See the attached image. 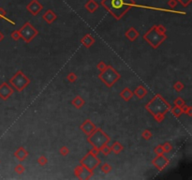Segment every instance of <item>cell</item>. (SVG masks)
<instances>
[{
	"mask_svg": "<svg viewBox=\"0 0 192 180\" xmlns=\"http://www.w3.org/2000/svg\"><path fill=\"white\" fill-rule=\"evenodd\" d=\"M100 5L115 20H121L133 7L137 6L134 0H101Z\"/></svg>",
	"mask_w": 192,
	"mask_h": 180,
	"instance_id": "1",
	"label": "cell"
},
{
	"mask_svg": "<svg viewBox=\"0 0 192 180\" xmlns=\"http://www.w3.org/2000/svg\"><path fill=\"white\" fill-rule=\"evenodd\" d=\"M171 109V105L160 94L155 95V97L145 104V110L158 123L165 119L167 113H169Z\"/></svg>",
	"mask_w": 192,
	"mask_h": 180,
	"instance_id": "2",
	"label": "cell"
},
{
	"mask_svg": "<svg viewBox=\"0 0 192 180\" xmlns=\"http://www.w3.org/2000/svg\"><path fill=\"white\" fill-rule=\"evenodd\" d=\"M166 31H167L166 27L164 25H153L150 29L143 35V40L147 43H149L153 49H158V47L167 40Z\"/></svg>",
	"mask_w": 192,
	"mask_h": 180,
	"instance_id": "3",
	"label": "cell"
},
{
	"mask_svg": "<svg viewBox=\"0 0 192 180\" xmlns=\"http://www.w3.org/2000/svg\"><path fill=\"white\" fill-rule=\"evenodd\" d=\"M110 137L101 128H97L92 133L87 135V142L93 146V148H96L99 150L110 143Z\"/></svg>",
	"mask_w": 192,
	"mask_h": 180,
	"instance_id": "4",
	"label": "cell"
},
{
	"mask_svg": "<svg viewBox=\"0 0 192 180\" xmlns=\"http://www.w3.org/2000/svg\"><path fill=\"white\" fill-rule=\"evenodd\" d=\"M121 78V74L115 70V69L111 65H107L106 69L100 71L99 74V79L105 83L107 87H112L113 84Z\"/></svg>",
	"mask_w": 192,
	"mask_h": 180,
	"instance_id": "5",
	"label": "cell"
},
{
	"mask_svg": "<svg viewBox=\"0 0 192 180\" xmlns=\"http://www.w3.org/2000/svg\"><path fill=\"white\" fill-rule=\"evenodd\" d=\"M31 83L30 79L22 71L18 70L13 76L9 79V86L18 92H22Z\"/></svg>",
	"mask_w": 192,
	"mask_h": 180,
	"instance_id": "6",
	"label": "cell"
},
{
	"mask_svg": "<svg viewBox=\"0 0 192 180\" xmlns=\"http://www.w3.org/2000/svg\"><path fill=\"white\" fill-rule=\"evenodd\" d=\"M19 32H20V35H21V39H23L25 43L31 42L38 35L37 29H36L31 25L30 22L24 23V25L19 29Z\"/></svg>",
	"mask_w": 192,
	"mask_h": 180,
	"instance_id": "7",
	"label": "cell"
},
{
	"mask_svg": "<svg viewBox=\"0 0 192 180\" xmlns=\"http://www.w3.org/2000/svg\"><path fill=\"white\" fill-rule=\"evenodd\" d=\"M101 163L100 159L98 158V155L94 154L92 151H88L87 154H85L83 158L80 160V164L83 167L87 168L90 171H94V170L99 166Z\"/></svg>",
	"mask_w": 192,
	"mask_h": 180,
	"instance_id": "8",
	"label": "cell"
},
{
	"mask_svg": "<svg viewBox=\"0 0 192 180\" xmlns=\"http://www.w3.org/2000/svg\"><path fill=\"white\" fill-rule=\"evenodd\" d=\"M74 175L77 178L79 179H83V180H87L90 179L93 175H94V171H90L87 168L83 167V165H79L76 166L74 168Z\"/></svg>",
	"mask_w": 192,
	"mask_h": 180,
	"instance_id": "9",
	"label": "cell"
},
{
	"mask_svg": "<svg viewBox=\"0 0 192 180\" xmlns=\"http://www.w3.org/2000/svg\"><path fill=\"white\" fill-rule=\"evenodd\" d=\"M170 163V160L167 157H165L163 154L157 155L152 160L153 166H155L158 171H163Z\"/></svg>",
	"mask_w": 192,
	"mask_h": 180,
	"instance_id": "10",
	"label": "cell"
},
{
	"mask_svg": "<svg viewBox=\"0 0 192 180\" xmlns=\"http://www.w3.org/2000/svg\"><path fill=\"white\" fill-rule=\"evenodd\" d=\"M14 89L9 86V83L4 82L0 84V99L7 100L9 97L12 96Z\"/></svg>",
	"mask_w": 192,
	"mask_h": 180,
	"instance_id": "11",
	"label": "cell"
},
{
	"mask_svg": "<svg viewBox=\"0 0 192 180\" xmlns=\"http://www.w3.org/2000/svg\"><path fill=\"white\" fill-rule=\"evenodd\" d=\"M42 8H43V6L38 2L37 0H32V1H30V3L27 4L26 6V9L34 16H37L42 11Z\"/></svg>",
	"mask_w": 192,
	"mask_h": 180,
	"instance_id": "12",
	"label": "cell"
},
{
	"mask_svg": "<svg viewBox=\"0 0 192 180\" xmlns=\"http://www.w3.org/2000/svg\"><path fill=\"white\" fill-rule=\"evenodd\" d=\"M80 129L85 135H89L96 129H97V127H96V125L90 119H86L82 123V125L80 126Z\"/></svg>",
	"mask_w": 192,
	"mask_h": 180,
	"instance_id": "13",
	"label": "cell"
},
{
	"mask_svg": "<svg viewBox=\"0 0 192 180\" xmlns=\"http://www.w3.org/2000/svg\"><path fill=\"white\" fill-rule=\"evenodd\" d=\"M13 156L19 160V162H24L25 159L28 157V151L24 146H20L14 152Z\"/></svg>",
	"mask_w": 192,
	"mask_h": 180,
	"instance_id": "14",
	"label": "cell"
},
{
	"mask_svg": "<svg viewBox=\"0 0 192 180\" xmlns=\"http://www.w3.org/2000/svg\"><path fill=\"white\" fill-rule=\"evenodd\" d=\"M125 36H126V38L129 41L132 42V41H135L140 37V33H139V31H137L135 27H129V30L126 31V33H125Z\"/></svg>",
	"mask_w": 192,
	"mask_h": 180,
	"instance_id": "15",
	"label": "cell"
},
{
	"mask_svg": "<svg viewBox=\"0 0 192 180\" xmlns=\"http://www.w3.org/2000/svg\"><path fill=\"white\" fill-rule=\"evenodd\" d=\"M42 19L47 24L51 25L57 19V15L54 12L53 9H47L45 13L42 15Z\"/></svg>",
	"mask_w": 192,
	"mask_h": 180,
	"instance_id": "16",
	"label": "cell"
},
{
	"mask_svg": "<svg viewBox=\"0 0 192 180\" xmlns=\"http://www.w3.org/2000/svg\"><path fill=\"white\" fill-rule=\"evenodd\" d=\"M81 43L85 47V48H90V47L95 43V38L91 34H86L83 37L81 40Z\"/></svg>",
	"mask_w": 192,
	"mask_h": 180,
	"instance_id": "17",
	"label": "cell"
},
{
	"mask_svg": "<svg viewBox=\"0 0 192 180\" xmlns=\"http://www.w3.org/2000/svg\"><path fill=\"white\" fill-rule=\"evenodd\" d=\"M99 7V5L96 0H88L84 5V8H86V11H88L90 13H94L97 11Z\"/></svg>",
	"mask_w": 192,
	"mask_h": 180,
	"instance_id": "18",
	"label": "cell"
},
{
	"mask_svg": "<svg viewBox=\"0 0 192 180\" xmlns=\"http://www.w3.org/2000/svg\"><path fill=\"white\" fill-rule=\"evenodd\" d=\"M133 91L129 87H125L121 92H120V97L123 100L125 101H129L132 97H133Z\"/></svg>",
	"mask_w": 192,
	"mask_h": 180,
	"instance_id": "19",
	"label": "cell"
},
{
	"mask_svg": "<svg viewBox=\"0 0 192 180\" xmlns=\"http://www.w3.org/2000/svg\"><path fill=\"white\" fill-rule=\"evenodd\" d=\"M147 89L143 87V86H139V87H137L136 88H135V90L133 91V94L135 95V96L138 98V99H140V100H142V99H143L145 98L146 95H147Z\"/></svg>",
	"mask_w": 192,
	"mask_h": 180,
	"instance_id": "20",
	"label": "cell"
},
{
	"mask_svg": "<svg viewBox=\"0 0 192 180\" xmlns=\"http://www.w3.org/2000/svg\"><path fill=\"white\" fill-rule=\"evenodd\" d=\"M71 104L76 108V109H81L84 106L85 104V101L84 100L80 97V96H76L72 100H71Z\"/></svg>",
	"mask_w": 192,
	"mask_h": 180,
	"instance_id": "21",
	"label": "cell"
},
{
	"mask_svg": "<svg viewBox=\"0 0 192 180\" xmlns=\"http://www.w3.org/2000/svg\"><path fill=\"white\" fill-rule=\"evenodd\" d=\"M111 150H112V152H113L115 155H117V154L121 153L124 150V146L119 143V142H114V143L112 144V146H111Z\"/></svg>",
	"mask_w": 192,
	"mask_h": 180,
	"instance_id": "22",
	"label": "cell"
},
{
	"mask_svg": "<svg viewBox=\"0 0 192 180\" xmlns=\"http://www.w3.org/2000/svg\"><path fill=\"white\" fill-rule=\"evenodd\" d=\"M171 115L174 116V117H176V118H179L182 115H183V112H182V109H181L180 107H177V106L171 107Z\"/></svg>",
	"mask_w": 192,
	"mask_h": 180,
	"instance_id": "23",
	"label": "cell"
},
{
	"mask_svg": "<svg viewBox=\"0 0 192 180\" xmlns=\"http://www.w3.org/2000/svg\"><path fill=\"white\" fill-rule=\"evenodd\" d=\"M184 83H182V82H180V81H177V82H175L174 83V86H172V88L174 89V91H176V92H181L182 90L184 89Z\"/></svg>",
	"mask_w": 192,
	"mask_h": 180,
	"instance_id": "24",
	"label": "cell"
},
{
	"mask_svg": "<svg viewBox=\"0 0 192 180\" xmlns=\"http://www.w3.org/2000/svg\"><path fill=\"white\" fill-rule=\"evenodd\" d=\"M100 170H101V172L104 173V174H109V173L112 171V166H111L109 163L105 162V163H103V164L101 165Z\"/></svg>",
	"mask_w": 192,
	"mask_h": 180,
	"instance_id": "25",
	"label": "cell"
},
{
	"mask_svg": "<svg viewBox=\"0 0 192 180\" xmlns=\"http://www.w3.org/2000/svg\"><path fill=\"white\" fill-rule=\"evenodd\" d=\"M142 137L145 139V141H149L153 137V133L149 129H145L142 132Z\"/></svg>",
	"mask_w": 192,
	"mask_h": 180,
	"instance_id": "26",
	"label": "cell"
},
{
	"mask_svg": "<svg viewBox=\"0 0 192 180\" xmlns=\"http://www.w3.org/2000/svg\"><path fill=\"white\" fill-rule=\"evenodd\" d=\"M174 106H177V107H183L185 104H186V102H185V100L182 99L181 97H177L174 100Z\"/></svg>",
	"mask_w": 192,
	"mask_h": 180,
	"instance_id": "27",
	"label": "cell"
},
{
	"mask_svg": "<svg viewBox=\"0 0 192 180\" xmlns=\"http://www.w3.org/2000/svg\"><path fill=\"white\" fill-rule=\"evenodd\" d=\"M24 171H25V168H24V166L23 165V164H17L16 166H15V168H14V172L16 173V174H18V175H22V174H24Z\"/></svg>",
	"mask_w": 192,
	"mask_h": 180,
	"instance_id": "28",
	"label": "cell"
},
{
	"mask_svg": "<svg viewBox=\"0 0 192 180\" xmlns=\"http://www.w3.org/2000/svg\"><path fill=\"white\" fill-rule=\"evenodd\" d=\"M162 148H163V152L164 153H170L172 150V146L171 143H169V142H166V143L163 144Z\"/></svg>",
	"mask_w": 192,
	"mask_h": 180,
	"instance_id": "29",
	"label": "cell"
},
{
	"mask_svg": "<svg viewBox=\"0 0 192 180\" xmlns=\"http://www.w3.org/2000/svg\"><path fill=\"white\" fill-rule=\"evenodd\" d=\"M181 109H182L183 113H187L188 116H192V107L191 106H187L185 104L183 107H181Z\"/></svg>",
	"mask_w": 192,
	"mask_h": 180,
	"instance_id": "30",
	"label": "cell"
},
{
	"mask_svg": "<svg viewBox=\"0 0 192 180\" xmlns=\"http://www.w3.org/2000/svg\"><path fill=\"white\" fill-rule=\"evenodd\" d=\"M77 78H78V76H77L74 72H70L68 74V76H67V80H68V82L72 83L77 81Z\"/></svg>",
	"mask_w": 192,
	"mask_h": 180,
	"instance_id": "31",
	"label": "cell"
},
{
	"mask_svg": "<svg viewBox=\"0 0 192 180\" xmlns=\"http://www.w3.org/2000/svg\"><path fill=\"white\" fill-rule=\"evenodd\" d=\"M48 163V159L45 156H41L37 159V164L40 166H45Z\"/></svg>",
	"mask_w": 192,
	"mask_h": 180,
	"instance_id": "32",
	"label": "cell"
},
{
	"mask_svg": "<svg viewBox=\"0 0 192 180\" xmlns=\"http://www.w3.org/2000/svg\"><path fill=\"white\" fill-rule=\"evenodd\" d=\"M59 153L60 155H62L63 157H66V156H68L70 154V148L68 146H63L60 149H59Z\"/></svg>",
	"mask_w": 192,
	"mask_h": 180,
	"instance_id": "33",
	"label": "cell"
},
{
	"mask_svg": "<svg viewBox=\"0 0 192 180\" xmlns=\"http://www.w3.org/2000/svg\"><path fill=\"white\" fill-rule=\"evenodd\" d=\"M100 152H102V154H103L104 156H108V155H110V153L112 152L111 146H109L108 145L104 146L100 149Z\"/></svg>",
	"mask_w": 192,
	"mask_h": 180,
	"instance_id": "34",
	"label": "cell"
},
{
	"mask_svg": "<svg viewBox=\"0 0 192 180\" xmlns=\"http://www.w3.org/2000/svg\"><path fill=\"white\" fill-rule=\"evenodd\" d=\"M11 39L13 41H19V40L21 39V35H20V32H19V30H14L11 34Z\"/></svg>",
	"mask_w": 192,
	"mask_h": 180,
	"instance_id": "35",
	"label": "cell"
},
{
	"mask_svg": "<svg viewBox=\"0 0 192 180\" xmlns=\"http://www.w3.org/2000/svg\"><path fill=\"white\" fill-rule=\"evenodd\" d=\"M154 153H155L156 155H161V154H164V152H163L162 146L158 145V146H156L155 148H154Z\"/></svg>",
	"mask_w": 192,
	"mask_h": 180,
	"instance_id": "36",
	"label": "cell"
},
{
	"mask_svg": "<svg viewBox=\"0 0 192 180\" xmlns=\"http://www.w3.org/2000/svg\"><path fill=\"white\" fill-rule=\"evenodd\" d=\"M106 67H107V65L105 64V62H104V61H99V62L97 64V69H98L99 71L104 70L105 69H106Z\"/></svg>",
	"mask_w": 192,
	"mask_h": 180,
	"instance_id": "37",
	"label": "cell"
},
{
	"mask_svg": "<svg viewBox=\"0 0 192 180\" xmlns=\"http://www.w3.org/2000/svg\"><path fill=\"white\" fill-rule=\"evenodd\" d=\"M0 18H1V19H5V20H7V21H9L8 19L7 18V11H5L3 8H1V7H0Z\"/></svg>",
	"mask_w": 192,
	"mask_h": 180,
	"instance_id": "38",
	"label": "cell"
},
{
	"mask_svg": "<svg viewBox=\"0 0 192 180\" xmlns=\"http://www.w3.org/2000/svg\"><path fill=\"white\" fill-rule=\"evenodd\" d=\"M177 4H178V1L177 0H169L168 1V6L171 8H174L177 7Z\"/></svg>",
	"mask_w": 192,
	"mask_h": 180,
	"instance_id": "39",
	"label": "cell"
},
{
	"mask_svg": "<svg viewBox=\"0 0 192 180\" xmlns=\"http://www.w3.org/2000/svg\"><path fill=\"white\" fill-rule=\"evenodd\" d=\"M177 1L183 6V7H185V8H187L191 2H192V0H177Z\"/></svg>",
	"mask_w": 192,
	"mask_h": 180,
	"instance_id": "40",
	"label": "cell"
},
{
	"mask_svg": "<svg viewBox=\"0 0 192 180\" xmlns=\"http://www.w3.org/2000/svg\"><path fill=\"white\" fill-rule=\"evenodd\" d=\"M5 39V36H4V34L1 32V31H0V42H1L3 40Z\"/></svg>",
	"mask_w": 192,
	"mask_h": 180,
	"instance_id": "41",
	"label": "cell"
},
{
	"mask_svg": "<svg viewBox=\"0 0 192 180\" xmlns=\"http://www.w3.org/2000/svg\"><path fill=\"white\" fill-rule=\"evenodd\" d=\"M0 163H1V162H0Z\"/></svg>",
	"mask_w": 192,
	"mask_h": 180,
	"instance_id": "42",
	"label": "cell"
}]
</instances>
